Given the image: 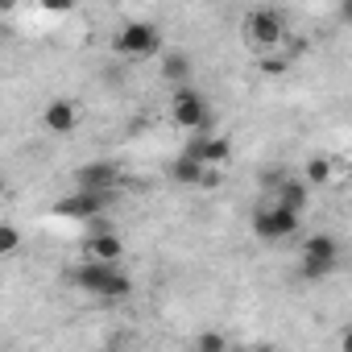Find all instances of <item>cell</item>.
<instances>
[{
	"label": "cell",
	"instance_id": "cell-1",
	"mask_svg": "<svg viewBox=\"0 0 352 352\" xmlns=\"http://www.w3.org/2000/svg\"><path fill=\"white\" fill-rule=\"evenodd\" d=\"M83 294L91 298H104V302H124L133 294V278L120 270V265H96V261H83L71 278Z\"/></svg>",
	"mask_w": 352,
	"mask_h": 352
},
{
	"label": "cell",
	"instance_id": "cell-2",
	"mask_svg": "<svg viewBox=\"0 0 352 352\" xmlns=\"http://www.w3.org/2000/svg\"><path fill=\"white\" fill-rule=\"evenodd\" d=\"M340 241L331 236V232H311V236H302V245H298V278H307V282H323V278H331L336 270H340Z\"/></svg>",
	"mask_w": 352,
	"mask_h": 352
},
{
	"label": "cell",
	"instance_id": "cell-3",
	"mask_svg": "<svg viewBox=\"0 0 352 352\" xmlns=\"http://www.w3.org/2000/svg\"><path fill=\"white\" fill-rule=\"evenodd\" d=\"M170 116H174V124L179 129H187V133H208V120H212V104H208V96L199 91V87H179L170 96Z\"/></svg>",
	"mask_w": 352,
	"mask_h": 352
},
{
	"label": "cell",
	"instance_id": "cell-4",
	"mask_svg": "<svg viewBox=\"0 0 352 352\" xmlns=\"http://www.w3.org/2000/svg\"><path fill=\"white\" fill-rule=\"evenodd\" d=\"M112 46H116L120 58H133V63H137V58H149V54L162 50V30H157L153 21H129V25L116 30Z\"/></svg>",
	"mask_w": 352,
	"mask_h": 352
},
{
	"label": "cell",
	"instance_id": "cell-5",
	"mask_svg": "<svg viewBox=\"0 0 352 352\" xmlns=\"http://www.w3.org/2000/svg\"><path fill=\"white\" fill-rule=\"evenodd\" d=\"M245 38H249V46H257L261 54H274V50L286 42V21H282V13H278V9H253V13L245 17Z\"/></svg>",
	"mask_w": 352,
	"mask_h": 352
},
{
	"label": "cell",
	"instance_id": "cell-6",
	"mask_svg": "<svg viewBox=\"0 0 352 352\" xmlns=\"http://www.w3.org/2000/svg\"><path fill=\"white\" fill-rule=\"evenodd\" d=\"M298 232H302V216H294V212H286V208H278V204L253 212V236H257V241L278 245V241H290V236H298Z\"/></svg>",
	"mask_w": 352,
	"mask_h": 352
},
{
	"label": "cell",
	"instance_id": "cell-7",
	"mask_svg": "<svg viewBox=\"0 0 352 352\" xmlns=\"http://www.w3.org/2000/svg\"><path fill=\"white\" fill-rule=\"evenodd\" d=\"M104 208H108V195H100V191H75V195H67V199L54 204V216H67V220H83V224H91V220L104 216Z\"/></svg>",
	"mask_w": 352,
	"mask_h": 352
},
{
	"label": "cell",
	"instance_id": "cell-8",
	"mask_svg": "<svg viewBox=\"0 0 352 352\" xmlns=\"http://www.w3.org/2000/svg\"><path fill=\"white\" fill-rule=\"evenodd\" d=\"M75 183H79V191L112 195V187L120 183V166H116V162H87V166L75 170Z\"/></svg>",
	"mask_w": 352,
	"mask_h": 352
},
{
	"label": "cell",
	"instance_id": "cell-9",
	"mask_svg": "<svg viewBox=\"0 0 352 352\" xmlns=\"http://www.w3.org/2000/svg\"><path fill=\"white\" fill-rule=\"evenodd\" d=\"M42 129H46V133H54V137L75 133V129H79V108H75V100L54 96V100L42 108Z\"/></svg>",
	"mask_w": 352,
	"mask_h": 352
},
{
	"label": "cell",
	"instance_id": "cell-10",
	"mask_svg": "<svg viewBox=\"0 0 352 352\" xmlns=\"http://www.w3.org/2000/svg\"><path fill=\"white\" fill-rule=\"evenodd\" d=\"M187 153L199 157L208 170H220V166L232 157V141H228V137H216V133H199V137H191Z\"/></svg>",
	"mask_w": 352,
	"mask_h": 352
},
{
	"label": "cell",
	"instance_id": "cell-11",
	"mask_svg": "<svg viewBox=\"0 0 352 352\" xmlns=\"http://www.w3.org/2000/svg\"><path fill=\"white\" fill-rule=\"evenodd\" d=\"M83 257H87V261H96V265H120L124 245H120V236H116V232H100V236H87Z\"/></svg>",
	"mask_w": 352,
	"mask_h": 352
},
{
	"label": "cell",
	"instance_id": "cell-12",
	"mask_svg": "<svg viewBox=\"0 0 352 352\" xmlns=\"http://www.w3.org/2000/svg\"><path fill=\"white\" fill-rule=\"evenodd\" d=\"M157 71H162L166 83H174V91H179V87H191V54H187V50H166L162 63H157Z\"/></svg>",
	"mask_w": 352,
	"mask_h": 352
},
{
	"label": "cell",
	"instance_id": "cell-13",
	"mask_svg": "<svg viewBox=\"0 0 352 352\" xmlns=\"http://www.w3.org/2000/svg\"><path fill=\"white\" fill-rule=\"evenodd\" d=\"M274 204H278V208H286V212H294V216H302V212H307V204H311V187H307L302 179H290V183L274 195Z\"/></svg>",
	"mask_w": 352,
	"mask_h": 352
},
{
	"label": "cell",
	"instance_id": "cell-14",
	"mask_svg": "<svg viewBox=\"0 0 352 352\" xmlns=\"http://www.w3.org/2000/svg\"><path fill=\"white\" fill-rule=\"evenodd\" d=\"M170 174H174V183H183V187H204V179H208V166H204L199 157L183 153L179 162L170 166Z\"/></svg>",
	"mask_w": 352,
	"mask_h": 352
},
{
	"label": "cell",
	"instance_id": "cell-15",
	"mask_svg": "<svg viewBox=\"0 0 352 352\" xmlns=\"http://www.w3.org/2000/svg\"><path fill=\"white\" fill-rule=\"evenodd\" d=\"M302 183H307V187L331 183V162H327V157H311V162L302 166Z\"/></svg>",
	"mask_w": 352,
	"mask_h": 352
},
{
	"label": "cell",
	"instance_id": "cell-16",
	"mask_svg": "<svg viewBox=\"0 0 352 352\" xmlns=\"http://www.w3.org/2000/svg\"><path fill=\"white\" fill-rule=\"evenodd\" d=\"M195 352H228V340H224V331H199L195 336Z\"/></svg>",
	"mask_w": 352,
	"mask_h": 352
},
{
	"label": "cell",
	"instance_id": "cell-17",
	"mask_svg": "<svg viewBox=\"0 0 352 352\" xmlns=\"http://www.w3.org/2000/svg\"><path fill=\"white\" fill-rule=\"evenodd\" d=\"M21 249V228L17 224H0V257H13Z\"/></svg>",
	"mask_w": 352,
	"mask_h": 352
},
{
	"label": "cell",
	"instance_id": "cell-18",
	"mask_svg": "<svg viewBox=\"0 0 352 352\" xmlns=\"http://www.w3.org/2000/svg\"><path fill=\"white\" fill-rule=\"evenodd\" d=\"M290 71V58L282 54H261V75H286Z\"/></svg>",
	"mask_w": 352,
	"mask_h": 352
},
{
	"label": "cell",
	"instance_id": "cell-19",
	"mask_svg": "<svg viewBox=\"0 0 352 352\" xmlns=\"http://www.w3.org/2000/svg\"><path fill=\"white\" fill-rule=\"evenodd\" d=\"M336 17H340L344 25H352V0H340V9H336Z\"/></svg>",
	"mask_w": 352,
	"mask_h": 352
},
{
	"label": "cell",
	"instance_id": "cell-20",
	"mask_svg": "<svg viewBox=\"0 0 352 352\" xmlns=\"http://www.w3.org/2000/svg\"><path fill=\"white\" fill-rule=\"evenodd\" d=\"M340 352H352V323L340 331Z\"/></svg>",
	"mask_w": 352,
	"mask_h": 352
},
{
	"label": "cell",
	"instance_id": "cell-21",
	"mask_svg": "<svg viewBox=\"0 0 352 352\" xmlns=\"http://www.w3.org/2000/svg\"><path fill=\"white\" fill-rule=\"evenodd\" d=\"M253 352H278V348H274V344H257Z\"/></svg>",
	"mask_w": 352,
	"mask_h": 352
}]
</instances>
